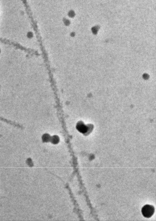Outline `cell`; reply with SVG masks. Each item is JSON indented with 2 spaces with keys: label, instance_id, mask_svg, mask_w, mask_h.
I'll list each match as a JSON object with an SVG mask.
<instances>
[{
  "label": "cell",
  "instance_id": "6da1fadb",
  "mask_svg": "<svg viewBox=\"0 0 156 221\" xmlns=\"http://www.w3.org/2000/svg\"><path fill=\"white\" fill-rule=\"evenodd\" d=\"M154 207L150 205H146L142 209V213L145 217H151L154 214Z\"/></svg>",
  "mask_w": 156,
  "mask_h": 221
}]
</instances>
